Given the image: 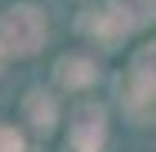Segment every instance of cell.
<instances>
[{
    "label": "cell",
    "instance_id": "obj_1",
    "mask_svg": "<svg viewBox=\"0 0 156 152\" xmlns=\"http://www.w3.org/2000/svg\"><path fill=\"white\" fill-rule=\"evenodd\" d=\"M43 43V13L37 7H13L0 20V46L7 53H33Z\"/></svg>",
    "mask_w": 156,
    "mask_h": 152
},
{
    "label": "cell",
    "instance_id": "obj_2",
    "mask_svg": "<svg viewBox=\"0 0 156 152\" xmlns=\"http://www.w3.org/2000/svg\"><path fill=\"white\" fill-rule=\"evenodd\" d=\"M103 109L100 106H80L76 109V119H73V129H70V146L76 152H100L103 146Z\"/></svg>",
    "mask_w": 156,
    "mask_h": 152
},
{
    "label": "cell",
    "instance_id": "obj_3",
    "mask_svg": "<svg viewBox=\"0 0 156 152\" xmlns=\"http://www.w3.org/2000/svg\"><path fill=\"white\" fill-rule=\"evenodd\" d=\"M57 76H60L63 86L76 90V86H87L93 79V66L83 60V56H66V60L57 63Z\"/></svg>",
    "mask_w": 156,
    "mask_h": 152
},
{
    "label": "cell",
    "instance_id": "obj_4",
    "mask_svg": "<svg viewBox=\"0 0 156 152\" xmlns=\"http://www.w3.org/2000/svg\"><path fill=\"white\" fill-rule=\"evenodd\" d=\"M27 119L37 126V129H50L53 126V119H57V106H53V99L47 96V93H30V99H27Z\"/></svg>",
    "mask_w": 156,
    "mask_h": 152
},
{
    "label": "cell",
    "instance_id": "obj_5",
    "mask_svg": "<svg viewBox=\"0 0 156 152\" xmlns=\"http://www.w3.org/2000/svg\"><path fill=\"white\" fill-rule=\"evenodd\" d=\"M110 10L123 20L126 27H140L153 13V0H110Z\"/></svg>",
    "mask_w": 156,
    "mask_h": 152
},
{
    "label": "cell",
    "instance_id": "obj_6",
    "mask_svg": "<svg viewBox=\"0 0 156 152\" xmlns=\"http://www.w3.org/2000/svg\"><path fill=\"white\" fill-rule=\"evenodd\" d=\"M0 152H23V139H20L17 129L0 126Z\"/></svg>",
    "mask_w": 156,
    "mask_h": 152
}]
</instances>
